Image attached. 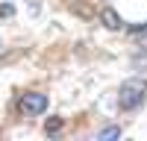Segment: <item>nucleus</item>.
Here are the masks:
<instances>
[{
  "label": "nucleus",
  "mask_w": 147,
  "mask_h": 141,
  "mask_svg": "<svg viewBox=\"0 0 147 141\" xmlns=\"http://www.w3.org/2000/svg\"><path fill=\"white\" fill-rule=\"evenodd\" d=\"M147 100V79L141 77H132L127 82H121V91H118V106L124 112H132Z\"/></svg>",
  "instance_id": "nucleus-1"
},
{
  "label": "nucleus",
  "mask_w": 147,
  "mask_h": 141,
  "mask_svg": "<svg viewBox=\"0 0 147 141\" xmlns=\"http://www.w3.org/2000/svg\"><path fill=\"white\" fill-rule=\"evenodd\" d=\"M47 109V94H38V91H30L21 97V112L24 115H41Z\"/></svg>",
  "instance_id": "nucleus-2"
},
{
  "label": "nucleus",
  "mask_w": 147,
  "mask_h": 141,
  "mask_svg": "<svg viewBox=\"0 0 147 141\" xmlns=\"http://www.w3.org/2000/svg\"><path fill=\"white\" fill-rule=\"evenodd\" d=\"M100 18H103V23H106L109 30H121V27H124V21H121V15H118L115 9H103Z\"/></svg>",
  "instance_id": "nucleus-3"
},
{
  "label": "nucleus",
  "mask_w": 147,
  "mask_h": 141,
  "mask_svg": "<svg viewBox=\"0 0 147 141\" xmlns=\"http://www.w3.org/2000/svg\"><path fill=\"white\" fill-rule=\"evenodd\" d=\"M109 138H121V126H106L97 132V141H109Z\"/></svg>",
  "instance_id": "nucleus-4"
},
{
  "label": "nucleus",
  "mask_w": 147,
  "mask_h": 141,
  "mask_svg": "<svg viewBox=\"0 0 147 141\" xmlns=\"http://www.w3.org/2000/svg\"><path fill=\"white\" fill-rule=\"evenodd\" d=\"M59 129H62V121H59V117L47 121V132H59Z\"/></svg>",
  "instance_id": "nucleus-5"
},
{
  "label": "nucleus",
  "mask_w": 147,
  "mask_h": 141,
  "mask_svg": "<svg viewBox=\"0 0 147 141\" xmlns=\"http://www.w3.org/2000/svg\"><path fill=\"white\" fill-rule=\"evenodd\" d=\"M12 12H15V9H12V6H0V18H9Z\"/></svg>",
  "instance_id": "nucleus-6"
},
{
  "label": "nucleus",
  "mask_w": 147,
  "mask_h": 141,
  "mask_svg": "<svg viewBox=\"0 0 147 141\" xmlns=\"http://www.w3.org/2000/svg\"><path fill=\"white\" fill-rule=\"evenodd\" d=\"M144 47H147V41H144Z\"/></svg>",
  "instance_id": "nucleus-7"
}]
</instances>
